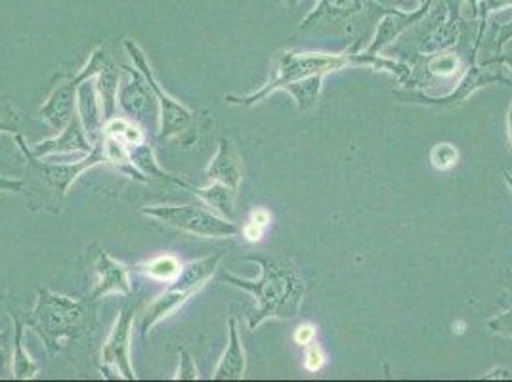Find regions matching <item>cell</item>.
Returning a JSON list of instances; mask_svg holds the SVG:
<instances>
[{
	"mask_svg": "<svg viewBox=\"0 0 512 382\" xmlns=\"http://www.w3.org/2000/svg\"><path fill=\"white\" fill-rule=\"evenodd\" d=\"M245 260L260 264L262 276L258 281H249L232 274H222L220 279L228 285L253 293L256 308L249 316V327L256 329L266 319H293L299 314L304 298V283L297 266L289 258L281 256L247 255Z\"/></svg>",
	"mask_w": 512,
	"mask_h": 382,
	"instance_id": "cell-1",
	"label": "cell"
},
{
	"mask_svg": "<svg viewBox=\"0 0 512 382\" xmlns=\"http://www.w3.org/2000/svg\"><path fill=\"white\" fill-rule=\"evenodd\" d=\"M346 65H371L377 69H386L396 73L398 77H407L409 69L404 65L388 62L383 58H375L373 54L367 56H354V54H314V52H285L279 56L278 77L260 88L255 94L245 96V98H235V96H226L228 104L235 106H253L256 102H260L262 98H266L268 94L283 90L285 86L293 85L302 79L308 77H325L331 71H339L344 69Z\"/></svg>",
	"mask_w": 512,
	"mask_h": 382,
	"instance_id": "cell-2",
	"label": "cell"
},
{
	"mask_svg": "<svg viewBox=\"0 0 512 382\" xmlns=\"http://www.w3.org/2000/svg\"><path fill=\"white\" fill-rule=\"evenodd\" d=\"M27 327L43 339L50 354H58L64 340L77 339L85 333V304L48 289H39V298L33 316L27 319Z\"/></svg>",
	"mask_w": 512,
	"mask_h": 382,
	"instance_id": "cell-3",
	"label": "cell"
},
{
	"mask_svg": "<svg viewBox=\"0 0 512 382\" xmlns=\"http://www.w3.org/2000/svg\"><path fill=\"white\" fill-rule=\"evenodd\" d=\"M220 260H222V253H214L201 260L190 262L186 268H182L180 276L172 281L171 287L159 297L153 298L146 306L142 325H140L142 335L146 337L159 321L174 316L193 295H197L207 285V281L214 276Z\"/></svg>",
	"mask_w": 512,
	"mask_h": 382,
	"instance_id": "cell-4",
	"label": "cell"
},
{
	"mask_svg": "<svg viewBox=\"0 0 512 382\" xmlns=\"http://www.w3.org/2000/svg\"><path fill=\"white\" fill-rule=\"evenodd\" d=\"M142 214L159 220L165 226L176 228L186 234L199 235V237H235L241 234V228L224 216L192 207V205H155L144 207Z\"/></svg>",
	"mask_w": 512,
	"mask_h": 382,
	"instance_id": "cell-5",
	"label": "cell"
},
{
	"mask_svg": "<svg viewBox=\"0 0 512 382\" xmlns=\"http://www.w3.org/2000/svg\"><path fill=\"white\" fill-rule=\"evenodd\" d=\"M125 48L130 54V60H132L134 67H138L144 73L151 92L157 100V106H159V138L167 140V138H174V136H180L182 132H186L193 123L192 111L184 104H180L178 100H174L171 94H167L163 90V86L151 71L150 62H148L144 50L138 44L127 39Z\"/></svg>",
	"mask_w": 512,
	"mask_h": 382,
	"instance_id": "cell-6",
	"label": "cell"
},
{
	"mask_svg": "<svg viewBox=\"0 0 512 382\" xmlns=\"http://www.w3.org/2000/svg\"><path fill=\"white\" fill-rule=\"evenodd\" d=\"M111 62V58L107 56L104 48H96L88 60V64L64 85L58 86L48 100L41 107V115L48 121V125L54 128L56 132H62L67 123L73 119V111L77 106V90L79 85L86 79H94L107 64Z\"/></svg>",
	"mask_w": 512,
	"mask_h": 382,
	"instance_id": "cell-7",
	"label": "cell"
},
{
	"mask_svg": "<svg viewBox=\"0 0 512 382\" xmlns=\"http://www.w3.org/2000/svg\"><path fill=\"white\" fill-rule=\"evenodd\" d=\"M16 142L23 151L25 159L31 163V167L37 170L44 178V182L56 191L60 197H64L69 186L83 174L86 170L94 169L102 163H106V151H104V138L100 142H96L92 146V151L86 153L83 159L79 161H71V163H41L33 153L31 149L25 146L23 142L22 134H16Z\"/></svg>",
	"mask_w": 512,
	"mask_h": 382,
	"instance_id": "cell-8",
	"label": "cell"
},
{
	"mask_svg": "<svg viewBox=\"0 0 512 382\" xmlns=\"http://www.w3.org/2000/svg\"><path fill=\"white\" fill-rule=\"evenodd\" d=\"M132 323H134V308H123L115 321L104 350H102V373L109 379L113 371L119 379L134 381L136 373L130 363V340H132Z\"/></svg>",
	"mask_w": 512,
	"mask_h": 382,
	"instance_id": "cell-9",
	"label": "cell"
},
{
	"mask_svg": "<svg viewBox=\"0 0 512 382\" xmlns=\"http://www.w3.org/2000/svg\"><path fill=\"white\" fill-rule=\"evenodd\" d=\"M123 69H125L128 79L127 83L119 88L117 100L121 104V109L127 113L132 121H142L155 111L157 100L151 92L144 73L138 67L123 65Z\"/></svg>",
	"mask_w": 512,
	"mask_h": 382,
	"instance_id": "cell-10",
	"label": "cell"
},
{
	"mask_svg": "<svg viewBox=\"0 0 512 382\" xmlns=\"http://www.w3.org/2000/svg\"><path fill=\"white\" fill-rule=\"evenodd\" d=\"M92 142L86 136L85 127L81 123L79 115H73V119L67 123V127L52 140H46L41 144H35L31 148V153L41 159L46 155H60V153H90L92 151Z\"/></svg>",
	"mask_w": 512,
	"mask_h": 382,
	"instance_id": "cell-11",
	"label": "cell"
},
{
	"mask_svg": "<svg viewBox=\"0 0 512 382\" xmlns=\"http://www.w3.org/2000/svg\"><path fill=\"white\" fill-rule=\"evenodd\" d=\"M77 115L81 117V123L85 127L86 136L92 144L100 142L104 138V111L100 104V96L96 90V83L92 79H86L77 90Z\"/></svg>",
	"mask_w": 512,
	"mask_h": 382,
	"instance_id": "cell-12",
	"label": "cell"
},
{
	"mask_svg": "<svg viewBox=\"0 0 512 382\" xmlns=\"http://www.w3.org/2000/svg\"><path fill=\"white\" fill-rule=\"evenodd\" d=\"M495 81H505V83H511L503 73H495L491 69H470L469 73L465 75V79L459 83L457 90L453 94H449L446 98H440V100H434V98H428L423 94H406V102H421V104H430V106H455L463 100H467L470 94L480 88V86L490 85Z\"/></svg>",
	"mask_w": 512,
	"mask_h": 382,
	"instance_id": "cell-13",
	"label": "cell"
},
{
	"mask_svg": "<svg viewBox=\"0 0 512 382\" xmlns=\"http://www.w3.org/2000/svg\"><path fill=\"white\" fill-rule=\"evenodd\" d=\"M96 272H98V283L92 291V300H100L109 293H119V295H130L132 293V283H130V272L127 266L113 260L107 255L106 251H100L98 260H96Z\"/></svg>",
	"mask_w": 512,
	"mask_h": 382,
	"instance_id": "cell-14",
	"label": "cell"
},
{
	"mask_svg": "<svg viewBox=\"0 0 512 382\" xmlns=\"http://www.w3.org/2000/svg\"><path fill=\"white\" fill-rule=\"evenodd\" d=\"M205 174L213 182H222V184L230 186L232 190L237 191L239 188V184L243 180V163H241V155L237 153V149L228 138L220 140L218 151H216L211 165L205 170Z\"/></svg>",
	"mask_w": 512,
	"mask_h": 382,
	"instance_id": "cell-15",
	"label": "cell"
},
{
	"mask_svg": "<svg viewBox=\"0 0 512 382\" xmlns=\"http://www.w3.org/2000/svg\"><path fill=\"white\" fill-rule=\"evenodd\" d=\"M228 327H230V342H228V348L218 363V367L214 369V381H239V379H243L245 369H247V358H245V352L241 346L234 318H230Z\"/></svg>",
	"mask_w": 512,
	"mask_h": 382,
	"instance_id": "cell-16",
	"label": "cell"
},
{
	"mask_svg": "<svg viewBox=\"0 0 512 382\" xmlns=\"http://www.w3.org/2000/svg\"><path fill=\"white\" fill-rule=\"evenodd\" d=\"M10 316L14 319V354H12V373L16 381H29L39 375V363L33 360L23 346V321L18 312L10 308Z\"/></svg>",
	"mask_w": 512,
	"mask_h": 382,
	"instance_id": "cell-17",
	"label": "cell"
},
{
	"mask_svg": "<svg viewBox=\"0 0 512 382\" xmlns=\"http://www.w3.org/2000/svg\"><path fill=\"white\" fill-rule=\"evenodd\" d=\"M119 77L121 71L119 67L113 64V60L96 75V90L100 96V104L104 111V119L109 121L111 117H115V109H117V96H119Z\"/></svg>",
	"mask_w": 512,
	"mask_h": 382,
	"instance_id": "cell-18",
	"label": "cell"
},
{
	"mask_svg": "<svg viewBox=\"0 0 512 382\" xmlns=\"http://www.w3.org/2000/svg\"><path fill=\"white\" fill-rule=\"evenodd\" d=\"M188 190L193 191L201 201H205L209 207H213L216 213L228 220H234L235 190L222 182H213L207 188H195L188 184Z\"/></svg>",
	"mask_w": 512,
	"mask_h": 382,
	"instance_id": "cell-19",
	"label": "cell"
},
{
	"mask_svg": "<svg viewBox=\"0 0 512 382\" xmlns=\"http://www.w3.org/2000/svg\"><path fill=\"white\" fill-rule=\"evenodd\" d=\"M362 0H321L320 10H316L302 27H312L321 20H337V18H346L356 12H360Z\"/></svg>",
	"mask_w": 512,
	"mask_h": 382,
	"instance_id": "cell-20",
	"label": "cell"
},
{
	"mask_svg": "<svg viewBox=\"0 0 512 382\" xmlns=\"http://www.w3.org/2000/svg\"><path fill=\"white\" fill-rule=\"evenodd\" d=\"M142 272L146 276L151 277V279H155V281L172 283L176 277L180 276L182 264H180V260L176 256H157V258H153L148 264L142 266Z\"/></svg>",
	"mask_w": 512,
	"mask_h": 382,
	"instance_id": "cell-21",
	"label": "cell"
},
{
	"mask_svg": "<svg viewBox=\"0 0 512 382\" xmlns=\"http://www.w3.org/2000/svg\"><path fill=\"white\" fill-rule=\"evenodd\" d=\"M104 134H111V136L119 138V140L125 142L127 146H138V144L146 142L144 132H142L140 128L136 127L132 121L119 119V117H111L109 121H106Z\"/></svg>",
	"mask_w": 512,
	"mask_h": 382,
	"instance_id": "cell-22",
	"label": "cell"
},
{
	"mask_svg": "<svg viewBox=\"0 0 512 382\" xmlns=\"http://www.w3.org/2000/svg\"><path fill=\"white\" fill-rule=\"evenodd\" d=\"M321 81H323V77L316 75V77H308V79H302V81H297L293 85L285 86L283 90H289L295 96L300 109H308V107L314 106L316 100H318Z\"/></svg>",
	"mask_w": 512,
	"mask_h": 382,
	"instance_id": "cell-23",
	"label": "cell"
},
{
	"mask_svg": "<svg viewBox=\"0 0 512 382\" xmlns=\"http://www.w3.org/2000/svg\"><path fill=\"white\" fill-rule=\"evenodd\" d=\"M430 159H432V165L436 169L449 170L451 167H455V163L459 159V153L451 144H438L436 148L432 149Z\"/></svg>",
	"mask_w": 512,
	"mask_h": 382,
	"instance_id": "cell-24",
	"label": "cell"
},
{
	"mask_svg": "<svg viewBox=\"0 0 512 382\" xmlns=\"http://www.w3.org/2000/svg\"><path fill=\"white\" fill-rule=\"evenodd\" d=\"M0 132H6V134L22 132V119L10 104H0Z\"/></svg>",
	"mask_w": 512,
	"mask_h": 382,
	"instance_id": "cell-25",
	"label": "cell"
},
{
	"mask_svg": "<svg viewBox=\"0 0 512 382\" xmlns=\"http://www.w3.org/2000/svg\"><path fill=\"white\" fill-rule=\"evenodd\" d=\"M178 354H180V367H178V373H176V381H197L199 379V371L195 367V361H193L192 354L188 348H178Z\"/></svg>",
	"mask_w": 512,
	"mask_h": 382,
	"instance_id": "cell-26",
	"label": "cell"
},
{
	"mask_svg": "<svg viewBox=\"0 0 512 382\" xmlns=\"http://www.w3.org/2000/svg\"><path fill=\"white\" fill-rule=\"evenodd\" d=\"M428 69L434 73V75H440V77H448L451 73H455L457 69V58L453 54H440L436 58L430 60Z\"/></svg>",
	"mask_w": 512,
	"mask_h": 382,
	"instance_id": "cell-27",
	"label": "cell"
},
{
	"mask_svg": "<svg viewBox=\"0 0 512 382\" xmlns=\"http://www.w3.org/2000/svg\"><path fill=\"white\" fill-rule=\"evenodd\" d=\"M488 327H490L491 331H495V333L512 337V310L507 312V314H501L499 318L490 319Z\"/></svg>",
	"mask_w": 512,
	"mask_h": 382,
	"instance_id": "cell-28",
	"label": "cell"
},
{
	"mask_svg": "<svg viewBox=\"0 0 512 382\" xmlns=\"http://www.w3.org/2000/svg\"><path fill=\"white\" fill-rule=\"evenodd\" d=\"M323 361H325V358H323L320 348L318 346H310V350L306 352V358H304V367L308 371L316 373V371H320Z\"/></svg>",
	"mask_w": 512,
	"mask_h": 382,
	"instance_id": "cell-29",
	"label": "cell"
},
{
	"mask_svg": "<svg viewBox=\"0 0 512 382\" xmlns=\"http://www.w3.org/2000/svg\"><path fill=\"white\" fill-rule=\"evenodd\" d=\"M314 337H316V327L310 325V323H306V325H300L299 329H297L295 342L300 344V346H308V344L314 340Z\"/></svg>",
	"mask_w": 512,
	"mask_h": 382,
	"instance_id": "cell-30",
	"label": "cell"
},
{
	"mask_svg": "<svg viewBox=\"0 0 512 382\" xmlns=\"http://www.w3.org/2000/svg\"><path fill=\"white\" fill-rule=\"evenodd\" d=\"M25 190V182L23 180H14L8 176L0 174V191H8V193H23Z\"/></svg>",
	"mask_w": 512,
	"mask_h": 382,
	"instance_id": "cell-31",
	"label": "cell"
},
{
	"mask_svg": "<svg viewBox=\"0 0 512 382\" xmlns=\"http://www.w3.org/2000/svg\"><path fill=\"white\" fill-rule=\"evenodd\" d=\"M241 234H243V237H245L247 241L256 243V241H260V237H262V234H264V228L249 220V222H247V224L241 228Z\"/></svg>",
	"mask_w": 512,
	"mask_h": 382,
	"instance_id": "cell-32",
	"label": "cell"
},
{
	"mask_svg": "<svg viewBox=\"0 0 512 382\" xmlns=\"http://www.w3.org/2000/svg\"><path fill=\"white\" fill-rule=\"evenodd\" d=\"M251 222H255L258 226H262V228H266L270 222H272V216L270 213L266 211V209H256L251 214Z\"/></svg>",
	"mask_w": 512,
	"mask_h": 382,
	"instance_id": "cell-33",
	"label": "cell"
},
{
	"mask_svg": "<svg viewBox=\"0 0 512 382\" xmlns=\"http://www.w3.org/2000/svg\"><path fill=\"white\" fill-rule=\"evenodd\" d=\"M509 132H511V142H512V107H511V113H509Z\"/></svg>",
	"mask_w": 512,
	"mask_h": 382,
	"instance_id": "cell-34",
	"label": "cell"
},
{
	"mask_svg": "<svg viewBox=\"0 0 512 382\" xmlns=\"http://www.w3.org/2000/svg\"><path fill=\"white\" fill-rule=\"evenodd\" d=\"M503 62H505V64L511 65L512 67V54L511 56H505V58H503Z\"/></svg>",
	"mask_w": 512,
	"mask_h": 382,
	"instance_id": "cell-35",
	"label": "cell"
},
{
	"mask_svg": "<svg viewBox=\"0 0 512 382\" xmlns=\"http://www.w3.org/2000/svg\"><path fill=\"white\" fill-rule=\"evenodd\" d=\"M507 180H509V184H511V186H512V178H511V176H509V174H507Z\"/></svg>",
	"mask_w": 512,
	"mask_h": 382,
	"instance_id": "cell-36",
	"label": "cell"
}]
</instances>
